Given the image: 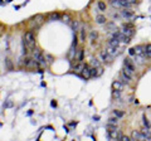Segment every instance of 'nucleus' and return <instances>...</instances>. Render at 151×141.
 Returning a JSON list of instances; mask_svg holds the SVG:
<instances>
[{"instance_id":"nucleus-1","label":"nucleus","mask_w":151,"mask_h":141,"mask_svg":"<svg viewBox=\"0 0 151 141\" xmlns=\"http://www.w3.org/2000/svg\"><path fill=\"white\" fill-rule=\"evenodd\" d=\"M23 44L24 48L29 49V50H34L35 49V34L33 30H27L23 35Z\"/></svg>"},{"instance_id":"nucleus-2","label":"nucleus","mask_w":151,"mask_h":141,"mask_svg":"<svg viewBox=\"0 0 151 141\" xmlns=\"http://www.w3.org/2000/svg\"><path fill=\"white\" fill-rule=\"evenodd\" d=\"M33 58L37 59L42 65H48V62H47V58H45V53H43V52L39 50L38 48L33 50Z\"/></svg>"},{"instance_id":"nucleus-3","label":"nucleus","mask_w":151,"mask_h":141,"mask_svg":"<svg viewBox=\"0 0 151 141\" xmlns=\"http://www.w3.org/2000/svg\"><path fill=\"white\" fill-rule=\"evenodd\" d=\"M43 23H44V17L42 14H38V15L33 17L30 19V27L33 29H39Z\"/></svg>"},{"instance_id":"nucleus-4","label":"nucleus","mask_w":151,"mask_h":141,"mask_svg":"<svg viewBox=\"0 0 151 141\" xmlns=\"http://www.w3.org/2000/svg\"><path fill=\"white\" fill-rule=\"evenodd\" d=\"M23 65L27 68H37V67H40L42 64L33 57H24L23 58Z\"/></svg>"},{"instance_id":"nucleus-5","label":"nucleus","mask_w":151,"mask_h":141,"mask_svg":"<svg viewBox=\"0 0 151 141\" xmlns=\"http://www.w3.org/2000/svg\"><path fill=\"white\" fill-rule=\"evenodd\" d=\"M124 65H125V68H124V69H125L129 74H131V76H132V74L135 73V70H136L135 64L131 62V59H130V58H126V59L124 60Z\"/></svg>"},{"instance_id":"nucleus-6","label":"nucleus","mask_w":151,"mask_h":141,"mask_svg":"<svg viewBox=\"0 0 151 141\" xmlns=\"http://www.w3.org/2000/svg\"><path fill=\"white\" fill-rule=\"evenodd\" d=\"M100 58L102 59V62L105 63H112L113 60V55L111 53H108V50H101L100 52Z\"/></svg>"},{"instance_id":"nucleus-7","label":"nucleus","mask_w":151,"mask_h":141,"mask_svg":"<svg viewBox=\"0 0 151 141\" xmlns=\"http://www.w3.org/2000/svg\"><path fill=\"white\" fill-rule=\"evenodd\" d=\"M107 135H108V137H110L111 140H120V139H121V136H122L119 129L107 130Z\"/></svg>"},{"instance_id":"nucleus-8","label":"nucleus","mask_w":151,"mask_h":141,"mask_svg":"<svg viewBox=\"0 0 151 141\" xmlns=\"http://www.w3.org/2000/svg\"><path fill=\"white\" fill-rule=\"evenodd\" d=\"M120 76H121V79H122V82H124V83H126V84H130V83H131V81H132V76L127 73L125 69L121 72Z\"/></svg>"},{"instance_id":"nucleus-9","label":"nucleus","mask_w":151,"mask_h":141,"mask_svg":"<svg viewBox=\"0 0 151 141\" xmlns=\"http://www.w3.org/2000/svg\"><path fill=\"white\" fill-rule=\"evenodd\" d=\"M121 17L125 18L126 20H130V19H132V18L135 17V14L132 13L130 9H122V10H121Z\"/></svg>"},{"instance_id":"nucleus-10","label":"nucleus","mask_w":151,"mask_h":141,"mask_svg":"<svg viewBox=\"0 0 151 141\" xmlns=\"http://www.w3.org/2000/svg\"><path fill=\"white\" fill-rule=\"evenodd\" d=\"M81 76L83 78H86V79L91 77V67H89V64H84V68L81 72Z\"/></svg>"},{"instance_id":"nucleus-11","label":"nucleus","mask_w":151,"mask_h":141,"mask_svg":"<svg viewBox=\"0 0 151 141\" xmlns=\"http://www.w3.org/2000/svg\"><path fill=\"white\" fill-rule=\"evenodd\" d=\"M94 22L97 23V24H106L107 23V18L103 15V14H98V15H96V18H94Z\"/></svg>"},{"instance_id":"nucleus-12","label":"nucleus","mask_w":151,"mask_h":141,"mask_svg":"<svg viewBox=\"0 0 151 141\" xmlns=\"http://www.w3.org/2000/svg\"><path fill=\"white\" fill-rule=\"evenodd\" d=\"M112 90H117V91H121L124 90V82L122 81H113L112 82Z\"/></svg>"},{"instance_id":"nucleus-13","label":"nucleus","mask_w":151,"mask_h":141,"mask_svg":"<svg viewBox=\"0 0 151 141\" xmlns=\"http://www.w3.org/2000/svg\"><path fill=\"white\" fill-rule=\"evenodd\" d=\"M120 43H121V40H120V39L113 38V37H112L111 39H108V42H107V45H108V47H117V48H119Z\"/></svg>"},{"instance_id":"nucleus-14","label":"nucleus","mask_w":151,"mask_h":141,"mask_svg":"<svg viewBox=\"0 0 151 141\" xmlns=\"http://www.w3.org/2000/svg\"><path fill=\"white\" fill-rule=\"evenodd\" d=\"M131 140H144V136L141 134V131H132Z\"/></svg>"},{"instance_id":"nucleus-15","label":"nucleus","mask_w":151,"mask_h":141,"mask_svg":"<svg viewBox=\"0 0 151 141\" xmlns=\"http://www.w3.org/2000/svg\"><path fill=\"white\" fill-rule=\"evenodd\" d=\"M117 29V27H116V23H113V22H107L106 23V29L107 32H115Z\"/></svg>"},{"instance_id":"nucleus-16","label":"nucleus","mask_w":151,"mask_h":141,"mask_svg":"<svg viewBox=\"0 0 151 141\" xmlns=\"http://www.w3.org/2000/svg\"><path fill=\"white\" fill-rule=\"evenodd\" d=\"M120 40H121V43H124V44H129L130 42H131V37L126 35V34H124V33L121 32V34H120Z\"/></svg>"},{"instance_id":"nucleus-17","label":"nucleus","mask_w":151,"mask_h":141,"mask_svg":"<svg viewBox=\"0 0 151 141\" xmlns=\"http://www.w3.org/2000/svg\"><path fill=\"white\" fill-rule=\"evenodd\" d=\"M76 59H77L78 62H82V60L84 59V49L83 48L78 49V52L76 53Z\"/></svg>"},{"instance_id":"nucleus-18","label":"nucleus","mask_w":151,"mask_h":141,"mask_svg":"<svg viewBox=\"0 0 151 141\" xmlns=\"http://www.w3.org/2000/svg\"><path fill=\"white\" fill-rule=\"evenodd\" d=\"M97 9L100 12H106V9H107V4L105 3V1H102V0H98L97 1Z\"/></svg>"},{"instance_id":"nucleus-19","label":"nucleus","mask_w":151,"mask_h":141,"mask_svg":"<svg viewBox=\"0 0 151 141\" xmlns=\"http://www.w3.org/2000/svg\"><path fill=\"white\" fill-rule=\"evenodd\" d=\"M83 68H84V64H83L82 62H78V63H77V64H76V65H74V67H73V70H74V72H76V73L81 74V72H82V70H83Z\"/></svg>"},{"instance_id":"nucleus-20","label":"nucleus","mask_w":151,"mask_h":141,"mask_svg":"<svg viewBox=\"0 0 151 141\" xmlns=\"http://www.w3.org/2000/svg\"><path fill=\"white\" fill-rule=\"evenodd\" d=\"M141 134H142L144 139H146V140H151V132H150V129L144 127L142 130H141Z\"/></svg>"},{"instance_id":"nucleus-21","label":"nucleus","mask_w":151,"mask_h":141,"mask_svg":"<svg viewBox=\"0 0 151 141\" xmlns=\"http://www.w3.org/2000/svg\"><path fill=\"white\" fill-rule=\"evenodd\" d=\"M110 5L113 9H122V5H121L120 0H110Z\"/></svg>"},{"instance_id":"nucleus-22","label":"nucleus","mask_w":151,"mask_h":141,"mask_svg":"<svg viewBox=\"0 0 151 141\" xmlns=\"http://www.w3.org/2000/svg\"><path fill=\"white\" fill-rule=\"evenodd\" d=\"M60 18H62V15H60L59 13H50L49 14V17H48V19L49 20H58V19H60Z\"/></svg>"},{"instance_id":"nucleus-23","label":"nucleus","mask_w":151,"mask_h":141,"mask_svg":"<svg viewBox=\"0 0 151 141\" xmlns=\"http://www.w3.org/2000/svg\"><path fill=\"white\" fill-rule=\"evenodd\" d=\"M98 38V33L97 30H91V33H89V39H91V43L93 44L94 40H96Z\"/></svg>"},{"instance_id":"nucleus-24","label":"nucleus","mask_w":151,"mask_h":141,"mask_svg":"<svg viewBox=\"0 0 151 141\" xmlns=\"http://www.w3.org/2000/svg\"><path fill=\"white\" fill-rule=\"evenodd\" d=\"M135 48V52L137 55H144V50H145V47L144 45H136L134 47Z\"/></svg>"},{"instance_id":"nucleus-25","label":"nucleus","mask_w":151,"mask_h":141,"mask_svg":"<svg viewBox=\"0 0 151 141\" xmlns=\"http://www.w3.org/2000/svg\"><path fill=\"white\" fill-rule=\"evenodd\" d=\"M144 55H146V58H151V44H146L145 45Z\"/></svg>"},{"instance_id":"nucleus-26","label":"nucleus","mask_w":151,"mask_h":141,"mask_svg":"<svg viewBox=\"0 0 151 141\" xmlns=\"http://www.w3.org/2000/svg\"><path fill=\"white\" fill-rule=\"evenodd\" d=\"M89 64H91L92 67H101V62L98 60V58H92Z\"/></svg>"},{"instance_id":"nucleus-27","label":"nucleus","mask_w":151,"mask_h":141,"mask_svg":"<svg viewBox=\"0 0 151 141\" xmlns=\"http://www.w3.org/2000/svg\"><path fill=\"white\" fill-rule=\"evenodd\" d=\"M91 77L93 78L98 77V67H92L91 65Z\"/></svg>"},{"instance_id":"nucleus-28","label":"nucleus","mask_w":151,"mask_h":141,"mask_svg":"<svg viewBox=\"0 0 151 141\" xmlns=\"http://www.w3.org/2000/svg\"><path fill=\"white\" fill-rule=\"evenodd\" d=\"M107 124H111V125H117L119 124V117H110L108 119V121H107Z\"/></svg>"},{"instance_id":"nucleus-29","label":"nucleus","mask_w":151,"mask_h":141,"mask_svg":"<svg viewBox=\"0 0 151 141\" xmlns=\"http://www.w3.org/2000/svg\"><path fill=\"white\" fill-rule=\"evenodd\" d=\"M107 50H108V53H111L112 55H115L117 53V50H119V48H117V47H108L107 45Z\"/></svg>"},{"instance_id":"nucleus-30","label":"nucleus","mask_w":151,"mask_h":141,"mask_svg":"<svg viewBox=\"0 0 151 141\" xmlns=\"http://www.w3.org/2000/svg\"><path fill=\"white\" fill-rule=\"evenodd\" d=\"M135 60H136V62H137L139 64H144V63H145L144 55H137V54H136V55H135Z\"/></svg>"},{"instance_id":"nucleus-31","label":"nucleus","mask_w":151,"mask_h":141,"mask_svg":"<svg viewBox=\"0 0 151 141\" xmlns=\"http://www.w3.org/2000/svg\"><path fill=\"white\" fill-rule=\"evenodd\" d=\"M70 27H72L73 30H78V27H79L78 20H72V22H70Z\"/></svg>"},{"instance_id":"nucleus-32","label":"nucleus","mask_w":151,"mask_h":141,"mask_svg":"<svg viewBox=\"0 0 151 141\" xmlns=\"http://www.w3.org/2000/svg\"><path fill=\"white\" fill-rule=\"evenodd\" d=\"M112 96H113V98H116V100H120V97H121V91L112 90Z\"/></svg>"},{"instance_id":"nucleus-33","label":"nucleus","mask_w":151,"mask_h":141,"mask_svg":"<svg viewBox=\"0 0 151 141\" xmlns=\"http://www.w3.org/2000/svg\"><path fill=\"white\" fill-rule=\"evenodd\" d=\"M113 115H115L116 117H119V119H122V117L125 116V114L122 111H119V110H113Z\"/></svg>"},{"instance_id":"nucleus-34","label":"nucleus","mask_w":151,"mask_h":141,"mask_svg":"<svg viewBox=\"0 0 151 141\" xmlns=\"http://www.w3.org/2000/svg\"><path fill=\"white\" fill-rule=\"evenodd\" d=\"M142 122H144V126H145V127H147V129H151V125H150L149 120L146 119V116H142Z\"/></svg>"},{"instance_id":"nucleus-35","label":"nucleus","mask_w":151,"mask_h":141,"mask_svg":"<svg viewBox=\"0 0 151 141\" xmlns=\"http://www.w3.org/2000/svg\"><path fill=\"white\" fill-rule=\"evenodd\" d=\"M81 40L84 42L86 40V28H81Z\"/></svg>"},{"instance_id":"nucleus-36","label":"nucleus","mask_w":151,"mask_h":141,"mask_svg":"<svg viewBox=\"0 0 151 141\" xmlns=\"http://www.w3.org/2000/svg\"><path fill=\"white\" fill-rule=\"evenodd\" d=\"M45 58H47V62H48V64H52V63H53V60H54L53 55H50V54H48V53H45Z\"/></svg>"},{"instance_id":"nucleus-37","label":"nucleus","mask_w":151,"mask_h":141,"mask_svg":"<svg viewBox=\"0 0 151 141\" xmlns=\"http://www.w3.org/2000/svg\"><path fill=\"white\" fill-rule=\"evenodd\" d=\"M62 20L65 22V23H68V24H70V22H72V20H70V18H69L68 14H64V15H62Z\"/></svg>"},{"instance_id":"nucleus-38","label":"nucleus","mask_w":151,"mask_h":141,"mask_svg":"<svg viewBox=\"0 0 151 141\" xmlns=\"http://www.w3.org/2000/svg\"><path fill=\"white\" fill-rule=\"evenodd\" d=\"M5 62H6L8 68H9V69H12V68H13V64H12V62H10V59H9V58H6V59H5Z\"/></svg>"},{"instance_id":"nucleus-39","label":"nucleus","mask_w":151,"mask_h":141,"mask_svg":"<svg viewBox=\"0 0 151 141\" xmlns=\"http://www.w3.org/2000/svg\"><path fill=\"white\" fill-rule=\"evenodd\" d=\"M120 140H121V141H131V139L129 137V136H126V135H122Z\"/></svg>"},{"instance_id":"nucleus-40","label":"nucleus","mask_w":151,"mask_h":141,"mask_svg":"<svg viewBox=\"0 0 151 141\" xmlns=\"http://www.w3.org/2000/svg\"><path fill=\"white\" fill-rule=\"evenodd\" d=\"M112 17H113V19H120V18H121V14L113 13V14H112Z\"/></svg>"},{"instance_id":"nucleus-41","label":"nucleus","mask_w":151,"mask_h":141,"mask_svg":"<svg viewBox=\"0 0 151 141\" xmlns=\"http://www.w3.org/2000/svg\"><path fill=\"white\" fill-rule=\"evenodd\" d=\"M129 53H130V55H136V52H135V48H130V50H129Z\"/></svg>"},{"instance_id":"nucleus-42","label":"nucleus","mask_w":151,"mask_h":141,"mask_svg":"<svg viewBox=\"0 0 151 141\" xmlns=\"http://www.w3.org/2000/svg\"><path fill=\"white\" fill-rule=\"evenodd\" d=\"M13 106V103L10 102V101H9L8 103H6V105H5V103H4V107H5V109H6V107H12Z\"/></svg>"},{"instance_id":"nucleus-43","label":"nucleus","mask_w":151,"mask_h":141,"mask_svg":"<svg viewBox=\"0 0 151 141\" xmlns=\"http://www.w3.org/2000/svg\"><path fill=\"white\" fill-rule=\"evenodd\" d=\"M12 1V0H6V3H10Z\"/></svg>"},{"instance_id":"nucleus-44","label":"nucleus","mask_w":151,"mask_h":141,"mask_svg":"<svg viewBox=\"0 0 151 141\" xmlns=\"http://www.w3.org/2000/svg\"><path fill=\"white\" fill-rule=\"evenodd\" d=\"M0 3H1V0H0Z\"/></svg>"}]
</instances>
